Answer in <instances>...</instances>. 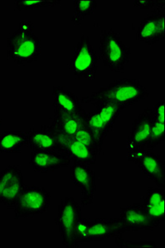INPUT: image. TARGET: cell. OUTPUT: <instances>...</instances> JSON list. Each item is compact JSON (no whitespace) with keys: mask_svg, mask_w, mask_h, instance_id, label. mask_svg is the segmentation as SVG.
Masks as SVG:
<instances>
[{"mask_svg":"<svg viewBox=\"0 0 165 248\" xmlns=\"http://www.w3.org/2000/svg\"><path fill=\"white\" fill-rule=\"evenodd\" d=\"M148 97L147 88L136 79H120L100 88L98 91L82 98V103L97 105L102 101H112L125 106L136 105Z\"/></svg>","mask_w":165,"mask_h":248,"instance_id":"cell-1","label":"cell"},{"mask_svg":"<svg viewBox=\"0 0 165 248\" xmlns=\"http://www.w3.org/2000/svg\"><path fill=\"white\" fill-rule=\"evenodd\" d=\"M100 59L111 72H124L128 65L131 50L113 29L102 30L99 43Z\"/></svg>","mask_w":165,"mask_h":248,"instance_id":"cell-2","label":"cell"},{"mask_svg":"<svg viewBox=\"0 0 165 248\" xmlns=\"http://www.w3.org/2000/svg\"><path fill=\"white\" fill-rule=\"evenodd\" d=\"M7 53L18 65H26L37 61L41 55L42 43L33 31L17 29L7 40Z\"/></svg>","mask_w":165,"mask_h":248,"instance_id":"cell-3","label":"cell"},{"mask_svg":"<svg viewBox=\"0 0 165 248\" xmlns=\"http://www.w3.org/2000/svg\"><path fill=\"white\" fill-rule=\"evenodd\" d=\"M51 203V193L35 186H25L15 204V218L33 217L44 214Z\"/></svg>","mask_w":165,"mask_h":248,"instance_id":"cell-4","label":"cell"},{"mask_svg":"<svg viewBox=\"0 0 165 248\" xmlns=\"http://www.w3.org/2000/svg\"><path fill=\"white\" fill-rule=\"evenodd\" d=\"M98 69V57L89 37L83 35L73 50L69 63V70L77 79H96Z\"/></svg>","mask_w":165,"mask_h":248,"instance_id":"cell-5","label":"cell"},{"mask_svg":"<svg viewBox=\"0 0 165 248\" xmlns=\"http://www.w3.org/2000/svg\"><path fill=\"white\" fill-rule=\"evenodd\" d=\"M57 217L55 224L60 232L63 244L65 248H78L75 240V227L82 218V205L75 198L66 196L58 204Z\"/></svg>","mask_w":165,"mask_h":248,"instance_id":"cell-6","label":"cell"},{"mask_svg":"<svg viewBox=\"0 0 165 248\" xmlns=\"http://www.w3.org/2000/svg\"><path fill=\"white\" fill-rule=\"evenodd\" d=\"M23 172L11 165L0 170V205L15 209L17 198L25 187Z\"/></svg>","mask_w":165,"mask_h":248,"instance_id":"cell-7","label":"cell"},{"mask_svg":"<svg viewBox=\"0 0 165 248\" xmlns=\"http://www.w3.org/2000/svg\"><path fill=\"white\" fill-rule=\"evenodd\" d=\"M154 117L150 108H146L142 113L134 119L132 124L131 133L127 139V155L128 160L145 150L151 128L154 124Z\"/></svg>","mask_w":165,"mask_h":248,"instance_id":"cell-8","label":"cell"},{"mask_svg":"<svg viewBox=\"0 0 165 248\" xmlns=\"http://www.w3.org/2000/svg\"><path fill=\"white\" fill-rule=\"evenodd\" d=\"M69 175L75 186L81 189V205L86 207L93 203L97 191V181L94 170L89 164L73 162L70 166Z\"/></svg>","mask_w":165,"mask_h":248,"instance_id":"cell-9","label":"cell"},{"mask_svg":"<svg viewBox=\"0 0 165 248\" xmlns=\"http://www.w3.org/2000/svg\"><path fill=\"white\" fill-rule=\"evenodd\" d=\"M51 133L57 139L61 152H63L73 162L95 164L99 153L97 151L86 147L73 137L66 135L52 125H50Z\"/></svg>","mask_w":165,"mask_h":248,"instance_id":"cell-10","label":"cell"},{"mask_svg":"<svg viewBox=\"0 0 165 248\" xmlns=\"http://www.w3.org/2000/svg\"><path fill=\"white\" fill-rule=\"evenodd\" d=\"M134 162L146 177L153 181L160 188H165V163L159 154L150 151H142L129 159Z\"/></svg>","mask_w":165,"mask_h":248,"instance_id":"cell-11","label":"cell"},{"mask_svg":"<svg viewBox=\"0 0 165 248\" xmlns=\"http://www.w3.org/2000/svg\"><path fill=\"white\" fill-rule=\"evenodd\" d=\"M124 232L130 231H154V222L141 203H133L120 209L119 217Z\"/></svg>","mask_w":165,"mask_h":248,"instance_id":"cell-12","label":"cell"},{"mask_svg":"<svg viewBox=\"0 0 165 248\" xmlns=\"http://www.w3.org/2000/svg\"><path fill=\"white\" fill-rule=\"evenodd\" d=\"M71 160L60 151H33L30 164L34 171H54L70 166Z\"/></svg>","mask_w":165,"mask_h":248,"instance_id":"cell-13","label":"cell"},{"mask_svg":"<svg viewBox=\"0 0 165 248\" xmlns=\"http://www.w3.org/2000/svg\"><path fill=\"white\" fill-rule=\"evenodd\" d=\"M124 233L119 217L96 218L90 221L89 237L91 242L104 241L111 237H122Z\"/></svg>","mask_w":165,"mask_h":248,"instance_id":"cell-14","label":"cell"},{"mask_svg":"<svg viewBox=\"0 0 165 248\" xmlns=\"http://www.w3.org/2000/svg\"><path fill=\"white\" fill-rule=\"evenodd\" d=\"M145 210L154 222L155 228L165 220V191L162 188H148L143 197Z\"/></svg>","mask_w":165,"mask_h":248,"instance_id":"cell-15","label":"cell"},{"mask_svg":"<svg viewBox=\"0 0 165 248\" xmlns=\"http://www.w3.org/2000/svg\"><path fill=\"white\" fill-rule=\"evenodd\" d=\"M53 97V107L74 113V114H84L85 110L81 105L80 99H78L74 93L67 90L64 86H54L52 89Z\"/></svg>","mask_w":165,"mask_h":248,"instance_id":"cell-16","label":"cell"},{"mask_svg":"<svg viewBox=\"0 0 165 248\" xmlns=\"http://www.w3.org/2000/svg\"><path fill=\"white\" fill-rule=\"evenodd\" d=\"M29 146L33 151H60L57 139L49 126L32 129L29 132Z\"/></svg>","mask_w":165,"mask_h":248,"instance_id":"cell-17","label":"cell"},{"mask_svg":"<svg viewBox=\"0 0 165 248\" xmlns=\"http://www.w3.org/2000/svg\"><path fill=\"white\" fill-rule=\"evenodd\" d=\"M54 115L51 125L57 127L66 135L73 136L83 124V114L67 113L58 108L53 107Z\"/></svg>","mask_w":165,"mask_h":248,"instance_id":"cell-18","label":"cell"},{"mask_svg":"<svg viewBox=\"0 0 165 248\" xmlns=\"http://www.w3.org/2000/svg\"><path fill=\"white\" fill-rule=\"evenodd\" d=\"M29 144V133L5 131L0 134V153H20Z\"/></svg>","mask_w":165,"mask_h":248,"instance_id":"cell-19","label":"cell"},{"mask_svg":"<svg viewBox=\"0 0 165 248\" xmlns=\"http://www.w3.org/2000/svg\"><path fill=\"white\" fill-rule=\"evenodd\" d=\"M83 124L94 134L97 141L103 146L104 141L111 129L100 118L97 110H90L88 112L85 111V113L83 114Z\"/></svg>","mask_w":165,"mask_h":248,"instance_id":"cell-20","label":"cell"},{"mask_svg":"<svg viewBox=\"0 0 165 248\" xmlns=\"http://www.w3.org/2000/svg\"><path fill=\"white\" fill-rule=\"evenodd\" d=\"M136 39L146 45H154L157 41L156 13L152 11L150 15L141 20L136 31Z\"/></svg>","mask_w":165,"mask_h":248,"instance_id":"cell-21","label":"cell"},{"mask_svg":"<svg viewBox=\"0 0 165 248\" xmlns=\"http://www.w3.org/2000/svg\"><path fill=\"white\" fill-rule=\"evenodd\" d=\"M95 106L97 113L111 130L120 118V113L125 108V106L112 101L100 102Z\"/></svg>","mask_w":165,"mask_h":248,"instance_id":"cell-22","label":"cell"},{"mask_svg":"<svg viewBox=\"0 0 165 248\" xmlns=\"http://www.w3.org/2000/svg\"><path fill=\"white\" fill-rule=\"evenodd\" d=\"M97 9L96 0H76L74 1V15L71 22L75 25L80 24L85 17L94 14Z\"/></svg>","mask_w":165,"mask_h":248,"instance_id":"cell-23","label":"cell"},{"mask_svg":"<svg viewBox=\"0 0 165 248\" xmlns=\"http://www.w3.org/2000/svg\"><path fill=\"white\" fill-rule=\"evenodd\" d=\"M73 138L77 139V141H80L81 143L88 147L89 148L97 151L99 154H100L102 151V145H100V142L96 139L94 134L91 133L84 124L78 129L76 134L73 136Z\"/></svg>","mask_w":165,"mask_h":248,"instance_id":"cell-24","label":"cell"},{"mask_svg":"<svg viewBox=\"0 0 165 248\" xmlns=\"http://www.w3.org/2000/svg\"><path fill=\"white\" fill-rule=\"evenodd\" d=\"M165 124L154 119V124L148 136V141L145 145L146 151H153L165 141Z\"/></svg>","mask_w":165,"mask_h":248,"instance_id":"cell-25","label":"cell"},{"mask_svg":"<svg viewBox=\"0 0 165 248\" xmlns=\"http://www.w3.org/2000/svg\"><path fill=\"white\" fill-rule=\"evenodd\" d=\"M61 1H50V0H17L15 2V7L18 11H27V10H34V9L52 7L59 5Z\"/></svg>","mask_w":165,"mask_h":248,"instance_id":"cell-26","label":"cell"},{"mask_svg":"<svg viewBox=\"0 0 165 248\" xmlns=\"http://www.w3.org/2000/svg\"><path fill=\"white\" fill-rule=\"evenodd\" d=\"M89 224H90V221L88 219L82 217L75 227V240L78 247L82 243H88L91 242L89 237Z\"/></svg>","mask_w":165,"mask_h":248,"instance_id":"cell-27","label":"cell"},{"mask_svg":"<svg viewBox=\"0 0 165 248\" xmlns=\"http://www.w3.org/2000/svg\"><path fill=\"white\" fill-rule=\"evenodd\" d=\"M115 242L119 248H157L158 246L153 241H145L140 243H133L129 240H125L122 237H115Z\"/></svg>","mask_w":165,"mask_h":248,"instance_id":"cell-28","label":"cell"},{"mask_svg":"<svg viewBox=\"0 0 165 248\" xmlns=\"http://www.w3.org/2000/svg\"><path fill=\"white\" fill-rule=\"evenodd\" d=\"M157 16V41L158 43L165 38V9L153 10Z\"/></svg>","mask_w":165,"mask_h":248,"instance_id":"cell-29","label":"cell"},{"mask_svg":"<svg viewBox=\"0 0 165 248\" xmlns=\"http://www.w3.org/2000/svg\"><path fill=\"white\" fill-rule=\"evenodd\" d=\"M134 5L141 9H165V1H158V0H135Z\"/></svg>","mask_w":165,"mask_h":248,"instance_id":"cell-30","label":"cell"},{"mask_svg":"<svg viewBox=\"0 0 165 248\" xmlns=\"http://www.w3.org/2000/svg\"><path fill=\"white\" fill-rule=\"evenodd\" d=\"M165 99H163L158 102L156 105H154V108H152L154 119L162 124H165Z\"/></svg>","mask_w":165,"mask_h":248,"instance_id":"cell-31","label":"cell"},{"mask_svg":"<svg viewBox=\"0 0 165 248\" xmlns=\"http://www.w3.org/2000/svg\"><path fill=\"white\" fill-rule=\"evenodd\" d=\"M18 29H20L21 31H33L34 27H33V23L30 21H29V20H23L19 23Z\"/></svg>","mask_w":165,"mask_h":248,"instance_id":"cell-32","label":"cell"},{"mask_svg":"<svg viewBox=\"0 0 165 248\" xmlns=\"http://www.w3.org/2000/svg\"><path fill=\"white\" fill-rule=\"evenodd\" d=\"M2 124H3V121H2V119H0V127H2Z\"/></svg>","mask_w":165,"mask_h":248,"instance_id":"cell-33","label":"cell"}]
</instances>
